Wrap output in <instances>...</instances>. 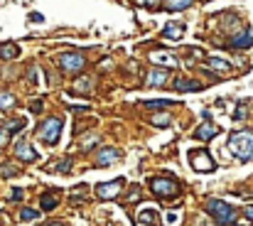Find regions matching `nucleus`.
<instances>
[{"mask_svg": "<svg viewBox=\"0 0 253 226\" xmlns=\"http://www.w3.org/2000/svg\"><path fill=\"white\" fill-rule=\"evenodd\" d=\"M138 199H140V192H138V187H133L128 194V201H138Z\"/></svg>", "mask_w": 253, "mask_h": 226, "instance_id": "nucleus-31", "label": "nucleus"}, {"mask_svg": "<svg viewBox=\"0 0 253 226\" xmlns=\"http://www.w3.org/2000/svg\"><path fill=\"white\" fill-rule=\"evenodd\" d=\"M30 111H32V113H40V111H42V101H35V103L30 106Z\"/></svg>", "mask_w": 253, "mask_h": 226, "instance_id": "nucleus-35", "label": "nucleus"}, {"mask_svg": "<svg viewBox=\"0 0 253 226\" xmlns=\"http://www.w3.org/2000/svg\"><path fill=\"white\" fill-rule=\"evenodd\" d=\"M175 89H177V91H199V89H204V84H202V81H194V79H177V81H175Z\"/></svg>", "mask_w": 253, "mask_h": 226, "instance_id": "nucleus-17", "label": "nucleus"}, {"mask_svg": "<svg viewBox=\"0 0 253 226\" xmlns=\"http://www.w3.org/2000/svg\"><path fill=\"white\" fill-rule=\"evenodd\" d=\"M214 135H219V126H214V123H202V126L194 130V138H197V140H209V138H214Z\"/></svg>", "mask_w": 253, "mask_h": 226, "instance_id": "nucleus-15", "label": "nucleus"}, {"mask_svg": "<svg viewBox=\"0 0 253 226\" xmlns=\"http://www.w3.org/2000/svg\"><path fill=\"white\" fill-rule=\"evenodd\" d=\"M150 123L157 126V128H167V126L172 123V116H170V113H155V116L150 118Z\"/></svg>", "mask_w": 253, "mask_h": 226, "instance_id": "nucleus-21", "label": "nucleus"}, {"mask_svg": "<svg viewBox=\"0 0 253 226\" xmlns=\"http://www.w3.org/2000/svg\"><path fill=\"white\" fill-rule=\"evenodd\" d=\"M175 101H170V99H162V101H145V106L148 108H167V106H172Z\"/></svg>", "mask_w": 253, "mask_h": 226, "instance_id": "nucleus-25", "label": "nucleus"}, {"mask_svg": "<svg viewBox=\"0 0 253 226\" xmlns=\"http://www.w3.org/2000/svg\"><path fill=\"white\" fill-rule=\"evenodd\" d=\"M233 50H248V47H253V32L248 30V27H243L238 35H233L231 37V42H228Z\"/></svg>", "mask_w": 253, "mask_h": 226, "instance_id": "nucleus-8", "label": "nucleus"}, {"mask_svg": "<svg viewBox=\"0 0 253 226\" xmlns=\"http://www.w3.org/2000/svg\"><path fill=\"white\" fill-rule=\"evenodd\" d=\"M182 35H184V25L182 23H167L165 30H162L165 40H182Z\"/></svg>", "mask_w": 253, "mask_h": 226, "instance_id": "nucleus-14", "label": "nucleus"}, {"mask_svg": "<svg viewBox=\"0 0 253 226\" xmlns=\"http://www.w3.org/2000/svg\"><path fill=\"white\" fill-rule=\"evenodd\" d=\"M27 79H30L32 84H37V69H35V67H30V72H27Z\"/></svg>", "mask_w": 253, "mask_h": 226, "instance_id": "nucleus-32", "label": "nucleus"}, {"mask_svg": "<svg viewBox=\"0 0 253 226\" xmlns=\"http://www.w3.org/2000/svg\"><path fill=\"white\" fill-rule=\"evenodd\" d=\"M59 67L64 69V72H69V74H76V72H81L84 67H86V57L81 54V52H64V54H59Z\"/></svg>", "mask_w": 253, "mask_h": 226, "instance_id": "nucleus-3", "label": "nucleus"}, {"mask_svg": "<svg viewBox=\"0 0 253 226\" xmlns=\"http://www.w3.org/2000/svg\"><path fill=\"white\" fill-rule=\"evenodd\" d=\"M206 214H211V216H214V221H216V224H221V226L233 224V219H236L233 206H231V204H226V201H221V199H209V201H206Z\"/></svg>", "mask_w": 253, "mask_h": 226, "instance_id": "nucleus-2", "label": "nucleus"}, {"mask_svg": "<svg viewBox=\"0 0 253 226\" xmlns=\"http://www.w3.org/2000/svg\"><path fill=\"white\" fill-rule=\"evenodd\" d=\"M96 143H99V138H96V135H89L86 143H84V148H91V145H96Z\"/></svg>", "mask_w": 253, "mask_h": 226, "instance_id": "nucleus-33", "label": "nucleus"}, {"mask_svg": "<svg viewBox=\"0 0 253 226\" xmlns=\"http://www.w3.org/2000/svg\"><path fill=\"white\" fill-rule=\"evenodd\" d=\"M37 216H40V214H37L35 209H23V211H20V219H23V221H32V219H37Z\"/></svg>", "mask_w": 253, "mask_h": 226, "instance_id": "nucleus-26", "label": "nucleus"}, {"mask_svg": "<svg viewBox=\"0 0 253 226\" xmlns=\"http://www.w3.org/2000/svg\"><path fill=\"white\" fill-rule=\"evenodd\" d=\"M123 189V179H111V182H101L96 184V197L99 199H116Z\"/></svg>", "mask_w": 253, "mask_h": 226, "instance_id": "nucleus-7", "label": "nucleus"}, {"mask_svg": "<svg viewBox=\"0 0 253 226\" xmlns=\"http://www.w3.org/2000/svg\"><path fill=\"white\" fill-rule=\"evenodd\" d=\"M8 138H10V130H8V128H3V130H0V148H3V145L8 143Z\"/></svg>", "mask_w": 253, "mask_h": 226, "instance_id": "nucleus-29", "label": "nucleus"}, {"mask_svg": "<svg viewBox=\"0 0 253 226\" xmlns=\"http://www.w3.org/2000/svg\"><path fill=\"white\" fill-rule=\"evenodd\" d=\"M15 155H18L20 160H25V162H35V160H37V152H35V148H32L27 140H18Z\"/></svg>", "mask_w": 253, "mask_h": 226, "instance_id": "nucleus-10", "label": "nucleus"}, {"mask_svg": "<svg viewBox=\"0 0 253 226\" xmlns=\"http://www.w3.org/2000/svg\"><path fill=\"white\" fill-rule=\"evenodd\" d=\"M150 62H155V64L162 67V69H165V67H177V64H179V59H177L172 52H152V54H150Z\"/></svg>", "mask_w": 253, "mask_h": 226, "instance_id": "nucleus-9", "label": "nucleus"}, {"mask_svg": "<svg viewBox=\"0 0 253 226\" xmlns=\"http://www.w3.org/2000/svg\"><path fill=\"white\" fill-rule=\"evenodd\" d=\"M150 189H152V194H157V197H177L179 194V184L175 182V179H162V177H152L150 179Z\"/></svg>", "mask_w": 253, "mask_h": 226, "instance_id": "nucleus-5", "label": "nucleus"}, {"mask_svg": "<svg viewBox=\"0 0 253 226\" xmlns=\"http://www.w3.org/2000/svg\"><path fill=\"white\" fill-rule=\"evenodd\" d=\"M30 20H32V23H45V18H42L40 13H30Z\"/></svg>", "mask_w": 253, "mask_h": 226, "instance_id": "nucleus-34", "label": "nucleus"}, {"mask_svg": "<svg viewBox=\"0 0 253 226\" xmlns=\"http://www.w3.org/2000/svg\"><path fill=\"white\" fill-rule=\"evenodd\" d=\"M18 54H20L18 45H0V57H3V59H15Z\"/></svg>", "mask_w": 253, "mask_h": 226, "instance_id": "nucleus-19", "label": "nucleus"}, {"mask_svg": "<svg viewBox=\"0 0 253 226\" xmlns=\"http://www.w3.org/2000/svg\"><path fill=\"white\" fill-rule=\"evenodd\" d=\"M15 108V96L13 94H0V111H10Z\"/></svg>", "mask_w": 253, "mask_h": 226, "instance_id": "nucleus-23", "label": "nucleus"}, {"mask_svg": "<svg viewBox=\"0 0 253 226\" xmlns=\"http://www.w3.org/2000/svg\"><path fill=\"white\" fill-rule=\"evenodd\" d=\"M45 226H62V224H57V221H52V224H45Z\"/></svg>", "mask_w": 253, "mask_h": 226, "instance_id": "nucleus-38", "label": "nucleus"}, {"mask_svg": "<svg viewBox=\"0 0 253 226\" xmlns=\"http://www.w3.org/2000/svg\"><path fill=\"white\" fill-rule=\"evenodd\" d=\"M246 113H248V111H246V106H238V108H236V113H233V121H243V118H246Z\"/></svg>", "mask_w": 253, "mask_h": 226, "instance_id": "nucleus-28", "label": "nucleus"}, {"mask_svg": "<svg viewBox=\"0 0 253 226\" xmlns=\"http://www.w3.org/2000/svg\"><path fill=\"white\" fill-rule=\"evenodd\" d=\"M91 86H94V84H91V79H89V76H84V79H76V84H74V89H72V91H74V94H89V91H91Z\"/></svg>", "mask_w": 253, "mask_h": 226, "instance_id": "nucleus-20", "label": "nucleus"}, {"mask_svg": "<svg viewBox=\"0 0 253 226\" xmlns=\"http://www.w3.org/2000/svg\"><path fill=\"white\" fill-rule=\"evenodd\" d=\"M206 67H209L211 72H219V74H228V72H231V64H228L226 59H221V57L206 59Z\"/></svg>", "mask_w": 253, "mask_h": 226, "instance_id": "nucleus-16", "label": "nucleus"}, {"mask_svg": "<svg viewBox=\"0 0 253 226\" xmlns=\"http://www.w3.org/2000/svg\"><path fill=\"white\" fill-rule=\"evenodd\" d=\"M243 216L253 221V206H246V209H243Z\"/></svg>", "mask_w": 253, "mask_h": 226, "instance_id": "nucleus-36", "label": "nucleus"}, {"mask_svg": "<svg viewBox=\"0 0 253 226\" xmlns=\"http://www.w3.org/2000/svg\"><path fill=\"white\" fill-rule=\"evenodd\" d=\"M40 138L47 143V145H57V140H59V133H62V121L59 118H47V121H42V126H40Z\"/></svg>", "mask_w": 253, "mask_h": 226, "instance_id": "nucleus-4", "label": "nucleus"}, {"mask_svg": "<svg viewBox=\"0 0 253 226\" xmlns=\"http://www.w3.org/2000/svg\"><path fill=\"white\" fill-rule=\"evenodd\" d=\"M18 170L13 167V165H3V167H0V175H5V177H13Z\"/></svg>", "mask_w": 253, "mask_h": 226, "instance_id": "nucleus-27", "label": "nucleus"}, {"mask_svg": "<svg viewBox=\"0 0 253 226\" xmlns=\"http://www.w3.org/2000/svg\"><path fill=\"white\" fill-rule=\"evenodd\" d=\"M167 81V69H150L145 74V84L148 86H162Z\"/></svg>", "mask_w": 253, "mask_h": 226, "instance_id": "nucleus-13", "label": "nucleus"}, {"mask_svg": "<svg viewBox=\"0 0 253 226\" xmlns=\"http://www.w3.org/2000/svg\"><path fill=\"white\" fill-rule=\"evenodd\" d=\"M160 214L155 211V209H143V211H138V221H135V226H160Z\"/></svg>", "mask_w": 253, "mask_h": 226, "instance_id": "nucleus-11", "label": "nucleus"}, {"mask_svg": "<svg viewBox=\"0 0 253 226\" xmlns=\"http://www.w3.org/2000/svg\"><path fill=\"white\" fill-rule=\"evenodd\" d=\"M194 0H165V8L170 13H179V10H187Z\"/></svg>", "mask_w": 253, "mask_h": 226, "instance_id": "nucleus-18", "label": "nucleus"}, {"mask_svg": "<svg viewBox=\"0 0 253 226\" xmlns=\"http://www.w3.org/2000/svg\"><path fill=\"white\" fill-rule=\"evenodd\" d=\"M118 157H121V150H116V148H103V150L99 152L96 162H99L101 167H108V165H113Z\"/></svg>", "mask_w": 253, "mask_h": 226, "instance_id": "nucleus-12", "label": "nucleus"}, {"mask_svg": "<svg viewBox=\"0 0 253 226\" xmlns=\"http://www.w3.org/2000/svg\"><path fill=\"white\" fill-rule=\"evenodd\" d=\"M23 194H25V192H23L20 187H15V189L10 192V197H13V201H20V199H23Z\"/></svg>", "mask_w": 253, "mask_h": 226, "instance_id": "nucleus-30", "label": "nucleus"}, {"mask_svg": "<svg viewBox=\"0 0 253 226\" xmlns=\"http://www.w3.org/2000/svg\"><path fill=\"white\" fill-rule=\"evenodd\" d=\"M57 204H59V199L54 197V192H47V194L42 197V209H45V211H52Z\"/></svg>", "mask_w": 253, "mask_h": 226, "instance_id": "nucleus-22", "label": "nucleus"}, {"mask_svg": "<svg viewBox=\"0 0 253 226\" xmlns=\"http://www.w3.org/2000/svg\"><path fill=\"white\" fill-rule=\"evenodd\" d=\"M47 170H54V172H69V170H72V160L64 157V160H59L57 165H50Z\"/></svg>", "mask_w": 253, "mask_h": 226, "instance_id": "nucleus-24", "label": "nucleus"}, {"mask_svg": "<svg viewBox=\"0 0 253 226\" xmlns=\"http://www.w3.org/2000/svg\"><path fill=\"white\" fill-rule=\"evenodd\" d=\"M228 152L238 157L241 162L253 160V133L251 130H236L228 138Z\"/></svg>", "mask_w": 253, "mask_h": 226, "instance_id": "nucleus-1", "label": "nucleus"}, {"mask_svg": "<svg viewBox=\"0 0 253 226\" xmlns=\"http://www.w3.org/2000/svg\"><path fill=\"white\" fill-rule=\"evenodd\" d=\"M155 3H160V0H140V5H148V8H155Z\"/></svg>", "mask_w": 253, "mask_h": 226, "instance_id": "nucleus-37", "label": "nucleus"}, {"mask_svg": "<svg viewBox=\"0 0 253 226\" xmlns=\"http://www.w3.org/2000/svg\"><path fill=\"white\" fill-rule=\"evenodd\" d=\"M189 165L197 172H214L216 170V162L211 160V155L206 150H192L189 152Z\"/></svg>", "mask_w": 253, "mask_h": 226, "instance_id": "nucleus-6", "label": "nucleus"}]
</instances>
